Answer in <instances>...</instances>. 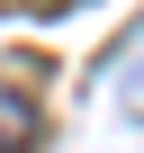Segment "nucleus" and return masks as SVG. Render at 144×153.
<instances>
[{"label": "nucleus", "mask_w": 144, "mask_h": 153, "mask_svg": "<svg viewBox=\"0 0 144 153\" xmlns=\"http://www.w3.org/2000/svg\"><path fill=\"white\" fill-rule=\"evenodd\" d=\"M27 144H36V99L0 81V153H27Z\"/></svg>", "instance_id": "1"}, {"label": "nucleus", "mask_w": 144, "mask_h": 153, "mask_svg": "<svg viewBox=\"0 0 144 153\" xmlns=\"http://www.w3.org/2000/svg\"><path fill=\"white\" fill-rule=\"evenodd\" d=\"M117 117H135V126H144V54L126 63V81H117Z\"/></svg>", "instance_id": "2"}]
</instances>
